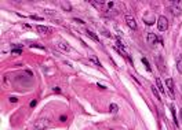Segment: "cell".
<instances>
[{
    "instance_id": "obj_1",
    "label": "cell",
    "mask_w": 182,
    "mask_h": 130,
    "mask_svg": "<svg viewBox=\"0 0 182 130\" xmlns=\"http://www.w3.org/2000/svg\"><path fill=\"white\" fill-rule=\"evenodd\" d=\"M50 125H51L50 119H46V118L39 119V121L35 123V126H33V130H44V129H47Z\"/></svg>"
},
{
    "instance_id": "obj_2",
    "label": "cell",
    "mask_w": 182,
    "mask_h": 130,
    "mask_svg": "<svg viewBox=\"0 0 182 130\" xmlns=\"http://www.w3.org/2000/svg\"><path fill=\"white\" fill-rule=\"evenodd\" d=\"M157 27L160 32H166L168 29V21L166 17H159L157 18Z\"/></svg>"
},
{
    "instance_id": "obj_3",
    "label": "cell",
    "mask_w": 182,
    "mask_h": 130,
    "mask_svg": "<svg viewBox=\"0 0 182 130\" xmlns=\"http://www.w3.org/2000/svg\"><path fill=\"white\" fill-rule=\"evenodd\" d=\"M146 40H148V43H149V44H152V45L157 44V43H161V44H163V40H160V39L157 37V36L153 34V33H148Z\"/></svg>"
},
{
    "instance_id": "obj_4",
    "label": "cell",
    "mask_w": 182,
    "mask_h": 130,
    "mask_svg": "<svg viewBox=\"0 0 182 130\" xmlns=\"http://www.w3.org/2000/svg\"><path fill=\"white\" fill-rule=\"evenodd\" d=\"M171 11L175 17H179L182 12V8H181V1H174L173 6H171Z\"/></svg>"
},
{
    "instance_id": "obj_5",
    "label": "cell",
    "mask_w": 182,
    "mask_h": 130,
    "mask_svg": "<svg viewBox=\"0 0 182 130\" xmlns=\"http://www.w3.org/2000/svg\"><path fill=\"white\" fill-rule=\"evenodd\" d=\"M125 22H127V25H128V27L131 30L137 29V21H135L131 15H125Z\"/></svg>"
},
{
    "instance_id": "obj_6",
    "label": "cell",
    "mask_w": 182,
    "mask_h": 130,
    "mask_svg": "<svg viewBox=\"0 0 182 130\" xmlns=\"http://www.w3.org/2000/svg\"><path fill=\"white\" fill-rule=\"evenodd\" d=\"M57 47H58V49L62 51V52H68V53H69V52H72V48L69 47V45L66 44L65 41H60V43L57 44Z\"/></svg>"
},
{
    "instance_id": "obj_7",
    "label": "cell",
    "mask_w": 182,
    "mask_h": 130,
    "mask_svg": "<svg viewBox=\"0 0 182 130\" xmlns=\"http://www.w3.org/2000/svg\"><path fill=\"white\" fill-rule=\"evenodd\" d=\"M166 85H167L168 90L171 92V95L174 96V81H173V78H167V80H166Z\"/></svg>"
},
{
    "instance_id": "obj_8",
    "label": "cell",
    "mask_w": 182,
    "mask_h": 130,
    "mask_svg": "<svg viewBox=\"0 0 182 130\" xmlns=\"http://www.w3.org/2000/svg\"><path fill=\"white\" fill-rule=\"evenodd\" d=\"M84 33H86L87 36H88L91 40H94V41H97V43H99V39H98V36L95 34V33H93L91 30H84Z\"/></svg>"
},
{
    "instance_id": "obj_9",
    "label": "cell",
    "mask_w": 182,
    "mask_h": 130,
    "mask_svg": "<svg viewBox=\"0 0 182 130\" xmlns=\"http://www.w3.org/2000/svg\"><path fill=\"white\" fill-rule=\"evenodd\" d=\"M36 29H37V32H42V33H50L51 29L47 26H43V25H37L36 26Z\"/></svg>"
},
{
    "instance_id": "obj_10",
    "label": "cell",
    "mask_w": 182,
    "mask_h": 130,
    "mask_svg": "<svg viewBox=\"0 0 182 130\" xmlns=\"http://www.w3.org/2000/svg\"><path fill=\"white\" fill-rule=\"evenodd\" d=\"M177 68H178L179 74H182V55H178L177 58Z\"/></svg>"
},
{
    "instance_id": "obj_11",
    "label": "cell",
    "mask_w": 182,
    "mask_h": 130,
    "mask_svg": "<svg viewBox=\"0 0 182 130\" xmlns=\"http://www.w3.org/2000/svg\"><path fill=\"white\" fill-rule=\"evenodd\" d=\"M88 59L91 60V62H93L95 66H98V67H101V66H102V65H101V62H99V59H98L97 56H94V55H90V56H88Z\"/></svg>"
},
{
    "instance_id": "obj_12",
    "label": "cell",
    "mask_w": 182,
    "mask_h": 130,
    "mask_svg": "<svg viewBox=\"0 0 182 130\" xmlns=\"http://www.w3.org/2000/svg\"><path fill=\"white\" fill-rule=\"evenodd\" d=\"M156 85H157V89H159V92H160L161 95H164V88H163V85H161V81H160V78H156Z\"/></svg>"
},
{
    "instance_id": "obj_13",
    "label": "cell",
    "mask_w": 182,
    "mask_h": 130,
    "mask_svg": "<svg viewBox=\"0 0 182 130\" xmlns=\"http://www.w3.org/2000/svg\"><path fill=\"white\" fill-rule=\"evenodd\" d=\"M109 111H111L112 114H117V111H119L117 104H111V106H109Z\"/></svg>"
},
{
    "instance_id": "obj_14",
    "label": "cell",
    "mask_w": 182,
    "mask_h": 130,
    "mask_svg": "<svg viewBox=\"0 0 182 130\" xmlns=\"http://www.w3.org/2000/svg\"><path fill=\"white\" fill-rule=\"evenodd\" d=\"M61 6H62V8H65V11H72V6L68 3V1H63Z\"/></svg>"
},
{
    "instance_id": "obj_15",
    "label": "cell",
    "mask_w": 182,
    "mask_h": 130,
    "mask_svg": "<svg viewBox=\"0 0 182 130\" xmlns=\"http://www.w3.org/2000/svg\"><path fill=\"white\" fill-rule=\"evenodd\" d=\"M171 114H173V119H174V123L178 126V119H177V116H175V111H174V107L171 106Z\"/></svg>"
},
{
    "instance_id": "obj_16",
    "label": "cell",
    "mask_w": 182,
    "mask_h": 130,
    "mask_svg": "<svg viewBox=\"0 0 182 130\" xmlns=\"http://www.w3.org/2000/svg\"><path fill=\"white\" fill-rule=\"evenodd\" d=\"M150 89H152V92H153V95H155V96H156V97H157V99H159V100H160V99H161V97H160V95H159V90H157V89H156V88H155V86H150Z\"/></svg>"
},
{
    "instance_id": "obj_17",
    "label": "cell",
    "mask_w": 182,
    "mask_h": 130,
    "mask_svg": "<svg viewBox=\"0 0 182 130\" xmlns=\"http://www.w3.org/2000/svg\"><path fill=\"white\" fill-rule=\"evenodd\" d=\"M29 18H30V19H35V21H43L42 17H39V15H35V14L29 15Z\"/></svg>"
},
{
    "instance_id": "obj_18",
    "label": "cell",
    "mask_w": 182,
    "mask_h": 130,
    "mask_svg": "<svg viewBox=\"0 0 182 130\" xmlns=\"http://www.w3.org/2000/svg\"><path fill=\"white\" fill-rule=\"evenodd\" d=\"M142 63L145 65V67H146V70H148V71H150V70H152V68H150V66H149V62H148V60L145 59V58L142 59Z\"/></svg>"
},
{
    "instance_id": "obj_19",
    "label": "cell",
    "mask_w": 182,
    "mask_h": 130,
    "mask_svg": "<svg viewBox=\"0 0 182 130\" xmlns=\"http://www.w3.org/2000/svg\"><path fill=\"white\" fill-rule=\"evenodd\" d=\"M19 53H22V49L21 48H18L17 49V48L14 47V49H12V55H19Z\"/></svg>"
},
{
    "instance_id": "obj_20",
    "label": "cell",
    "mask_w": 182,
    "mask_h": 130,
    "mask_svg": "<svg viewBox=\"0 0 182 130\" xmlns=\"http://www.w3.org/2000/svg\"><path fill=\"white\" fill-rule=\"evenodd\" d=\"M30 47H32V48H37V49L44 51V47H43V45H39V44H30Z\"/></svg>"
},
{
    "instance_id": "obj_21",
    "label": "cell",
    "mask_w": 182,
    "mask_h": 130,
    "mask_svg": "<svg viewBox=\"0 0 182 130\" xmlns=\"http://www.w3.org/2000/svg\"><path fill=\"white\" fill-rule=\"evenodd\" d=\"M91 4H93L94 7H101V6H104V3H102V1H91Z\"/></svg>"
},
{
    "instance_id": "obj_22",
    "label": "cell",
    "mask_w": 182,
    "mask_h": 130,
    "mask_svg": "<svg viewBox=\"0 0 182 130\" xmlns=\"http://www.w3.org/2000/svg\"><path fill=\"white\" fill-rule=\"evenodd\" d=\"M60 121L61 122H66V121H68V116H66V115H61L60 116Z\"/></svg>"
},
{
    "instance_id": "obj_23",
    "label": "cell",
    "mask_w": 182,
    "mask_h": 130,
    "mask_svg": "<svg viewBox=\"0 0 182 130\" xmlns=\"http://www.w3.org/2000/svg\"><path fill=\"white\" fill-rule=\"evenodd\" d=\"M73 21H76L77 23H84V21H83V19H80V18H75Z\"/></svg>"
},
{
    "instance_id": "obj_24",
    "label": "cell",
    "mask_w": 182,
    "mask_h": 130,
    "mask_svg": "<svg viewBox=\"0 0 182 130\" xmlns=\"http://www.w3.org/2000/svg\"><path fill=\"white\" fill-rule=\"evenodd\" d=\"M17 100H18L17 97H10V101H11V103H17Z\"/></svg>"
},
{
    "instance_id": "obj_25",
    "label": "cell",
    "mask_w": 182,
    "mask_h": 130,
    "mask_svg": "<svg viewBox=\"0 0 182 130\" xmlns=\"http://www.w3.org/2000/svg\"><path fill=\"white\" fill-rule=\"evenodd\" d=\"M44 12H46V14H48V15H54V12L50 11V10H44Z\"/></svg>"
},
{
    "instance_id": "obj_26",
    "label": "cell",
    "mask_w": 182,
    "mask_h": 130,
    "mask_svg": "<svg viewBox=\"0 0 182 130\" xmlns=\"http://www.w3.org/2000/svg\"><path fill=\"white\" fill-rule=\"evenodd\" d=\"M108 7H109V8H112V7H113V1H109V3H108Z\"/></svg>"
},
{
    "instance_id": "obj_27",
    "label": "cell",
    "mask_w": 182,
    "mask_h": 130,
    "mask_svg": "<svg viewBox=\"0 0 182 130\" xmlns=\"http://www.w3.org/2000/svg\"><path fill=\"white\" fill-rule=\"evenodd\" d=\"M36 106V100H33L32 103H30V107H35Z\"/></svg>"
},
{
    "instance_id": "obj_28",
    "label": "cell",
    "mask_w": 182,
    "mask_h": 130,
    "mask_svg": "<svg viewBox=\"0 0 182 130\" xmlns=\"http://www.w3.org/2000/svg\"><path fill=\"white\" fill-rule=\"evenodd\" d=\"M179 114H181V119H182V108H181V112H179Z\"/></svg>"
}]
</instances>
